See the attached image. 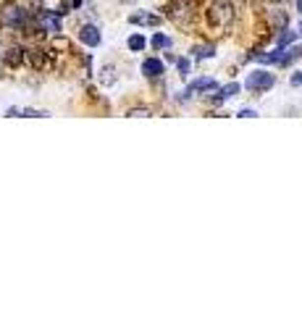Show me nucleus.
Instances as JSON below:
<instances>
[{"label":"nucleus","mask_w":302,"mask_h":315,"mask_svg":"<svg viewBox=\"0 0 302 315\" xmlns=\"http://www.w3.org/2000/svg\"><path fill=\"white\" fill-rule=\"evenodd\" d=\"M234 19V5L229 3V0H213L208 8V21L213 24L216 29H223L229 27Z\"/></svg>","instance_id":"nucleus-1"},{"label":"nucleus","mask_w":302,"mask_h":315,"mask_svg":"<svg viewBox=\"0 0 302 315\" xmlns=\"http://www.w3.org/2000/svg\"><path fill=\"white\" fill-rule=\"evenodd\" d=\"M0 21H3L5 27L21 29V27L27 24V11L19 8V5H5V8L0 11Z\"/></svg>","instance_id":"nucleus-2"},{"label":"nucleus","mask_w":302,"mask_h":315,"mask_svg":"<svg viewBox=\"0 0 302 315\" xmlns=\"http://www.w3.org/2000/svg\"><path fill=\"white\" fill-rule=\"evenodd\" d=\"M274 74H268V71H255L250 74L245 79V87L247 89H252V92H260V89H268V87H274Z\"/></svg>","instance_id":"nucleus-3"},{"label":"nucleus","mask_w":302,"mask_h":315,"mask_svg":"<svg viewBox=\"0 0 302 315\" xmlns=\"http://www.w3.org/2000/svg\"><path fill=\"white\" fill-rule=\"evenodd\" d=\"M37 27L42 32H50V34H58L60 32V19L55 11H40L37 13Z\"/></svg>","instance_id":"nucleus-4"},{"label":"nucleus","mask_w":302,"mask_h":315,"mask_svg":"<svg viewBox=\"0 0 302 315\" xmlns=\"http://www.w3.org/2000/svg\"><path fill=\"white\" fill-rule=\"evenodd\" d=\"M79 40L84 42V45H89V48H97L103 37H100V29H97L95 24H87V27L79 29Z\"/></svg>","instance_id":"nucleus-5"},{"label":"nucleus","mask_w":302,"mask_h":315,"mask_svg":"<svg viewBox=\"0 0 302 315\" xmlns=\"http://www.w3.org/2000/svg\"><path fill=\"white\" fill-rule=\"evenodd\" d=\"M142 74L150 76V79H155V76H163L165 74V66L161 58H147L145 63H142Z\"/></svg>","instance_id":"nucleus-6"},{"label":"nucleus","mask_w":302,"mask_h":315,"mask_svg":"<svg viewBox=\"0 0 302 315\" xmlns=\"http://www.w3.org/2000/svg\"><path fill=\"white\" fill-rule=\"evenodd\" d=\"M97 82L103 84V87H113V84L118 82V74H116V66H103L100 71H97Z\"/></svg>","instance_id":"nucleus-7"},{"label":"nucleus","mask_w":302,"mask_h":315,"mask_svg":"<svg viewBox=\"0 0 302 315\" xmlns=\"http://www.w3.org/2000/svg\"><path fill=\"white\" fill-rule=\"evenodd\" d=\"M132 24H139V27H158L161 24V19L153 16V13H145V11H139V13H132L129 16Z\"/></svg>","instance_id":"nucleus-8"},{"label":"nucleus","mask_w":302,"mask_h":315,"mask_svg":"<svg viewBox=\"0 0 302 315\" xmlns=\"http://www.w3.org/2000/svg\"><path fill=\"white\" fill-rule=\"evenodd\" d=\"M216 87H218V84H216V79H210V76H205V79H194V82H192L187 89H190V92H213Z\"/></svg>","instance_id":"nucleus-9"},{"label":"nucleus","mask_w":302,"mask_h":315,"mask_svg":"<svg viewBox=\"0 0 302 315\" xmlns=\"http://www.w3.org/2000/svg\"><path fill=\"white\" fill-rule=\"evenodd\" d=\"M237 92H239V84H237V82L226 84L223 89H218V95L213 97V103H216V105H218V103H226V100H229V97H234Z\"/></svg>","instance_id":"nucleus-10"},{"label":"nucleus","mask_w":302,"mask_h":315,"mask_svg":"<svg viewBox=\"0 0 302 315\" xmlns=\"http://www.w3.org/2000/svg\"><path fill=\"white\" fill-rule=\"evenodd\" d=\"M3 58H5V63H8V66H19L21 60H24V50H21V48H8Z\"/></svg>","instance_id":"nucleus-11"},{"label":"nucleus","mask_w":302,"mask_h":315,"mask_svg":"<svg viewBox=\"0 0 302 315\" xmlns=\"http://www.w3.org/2000/svg\"><path fill=\"white\" fill-rule=\"evenodd\" d=\"M145 37H142V34H132L129 37V50H134V53H139V50H145Z\"/></svg>","instance_id":"nucleus-12"},{"label":"nucleus","mask_w":302,"mask_h":315,"mask_svg":"<svg viewBox=\"0 0 302 315\" xmlns=\"http://www.w3.org/2000/svg\"><path fill=\"white\" fill-rule=\"evenodd\" d=\"M153 48H155V50H161V48H171V40H168L165 34L158 32V34L153 37Z\"/></svg>","instance_id":"nucleus-13"},{"label":"nucleus","mask_w":302,"mask_h":315,"mask_svg":"<svg viewBox=\"0 0 302 315\" xmlns=\"http://www.w3.org/2000/svg\"><path fill=\"white\" fill-rule=\"evenodd\" d=\"M21 116H27V118H48L50 113L48 111H34V108H24V111H19Z\"/></svg>","instance_id":"nucleus-14"},{"label":"nucleus","mask_w":302,"mask_h":315,"mask_svg":"<svg viewBox=\"0 0 302 315\" xmlns=\"http://www.w3.org/2000/svg\"><path fill=\"white\" fill-rule=\"evenodd\" d=\"M27 58H29V63H32V66H37V68L42 66V50H29Z\"/></svg>","instance_id":"nucleus-15"},{"label":"nucleus","mask_w":302,"mask_h":315,"mask_svg":"<svg viewBox=\"0 0 302 315\" xmlns=\"http://www.w3.org/2000/svg\"><path fill=\"white\" fill-rule=\"evenodd\" d=\"M294 37H297V34H294V32H289V29H284V32L278 34V45H281V48H284V45H289V42H294Z\"/></svg>","instance_id":"nucleus-16"},{"label":"nucleus","mask_w":302,"mask_h":315,"mask_svg":"<svg viewBox=\"0 0 302 315\" xmlns=\"http://www.w3.org/2000/svg\"><path fill=\"white\" fill-rule=\"evenodd\" d=\"M176 68H179L181 76H187V74H190V60H187V58H179V60H176Z\"/></svg>","instance_id":"nucleus-17"},{"label":"nucleus","mask_w":302,"mask_h":315,"mask_svg":"<svg viewBox=\"0 0 302 315\" xmlns=\"http://www.w3.org/2000/svg\"><path fill=\"white\" fill-rule=\"evenodd\" d=\"M194 53H197V58H213V48H210V45H205V48H197Z\"/></svg>","instance_id":"nucleus-18"},{"label":"nucleus","mask_w":302,"mask_h":315,"mask_svg":"<svg viewBox=\"0 0 302 315\" xmlns=\"http://www.w3.org/2000/svg\"><path fill=\"white\" fill-rule=\"evenodd\" d=\"M129 116H132V118H139V116H142V118H147V116H150V111H147V108H137V111H129Z\"/></svg>","instance_id":"nucleus-19"},{"label":"nucleus","mask_w":302,"mask_h":315,"mask_svg":"<svg viewBox=\"0 0 302 315\" xmlns=\"http://www.w3.org/2000/svg\"><path fill=\"white\" fill-rule=\"evenodd\" d=\"M239 116H242V118H255L258 113H255L252 108H242V111H239Z\"/></svg>","instance_id":"nucleus-20"},{"label":"nucleus","mask_w":302,"mask_h":315,"mask_svg":"<svg viewBox=\"0 0 302 315\" xmlns=\"http://www.w3.org/2000/svg\"><path fill=\"white\" fill-rule=\"evenodd\" d=\"M292 84H302V74H294L292 76Z\"/></svg>","instance_id":"nucleus-21"},{"label":"nucleus","mask_w":302,"mask_h":315,"mask_svg":"<svg viewBox=\"0 0 302 315\" xmlns=\"http://www.w3.org/2000/svg\"><path fill=\"white\" fill-rule=\"evenodd\" d=\"M297 8H300V11H302V0H297Z\"/></svg>","instance_id":"nucleus-22"},{"label":"nucleus","mask_w":302,"mask_h":315,"mask_svg":"<svg viewBox=\"0 0 302 315\" xmlns=\"http://www.w3.org/2000/svg\"><path fill=\"white\" fill-rule=\"evenodd\" d=\"M124 3H134V0H124Z\"/></svg>","instance_id":"nucleus-23"},{"label":"nucleus","mask_w":302,"mask_h":315,"mask_svg":"<svg viewBox=\"0 0 302 315\" xmlns=\"http://www.w3.org/2000/svg\"><path fill=\"white\" fill-rule=\"evenodd\" d=\"M300 34H302V24H300Z\"/></svg>","instance_id":"nucleus-24"}]
</instances>
